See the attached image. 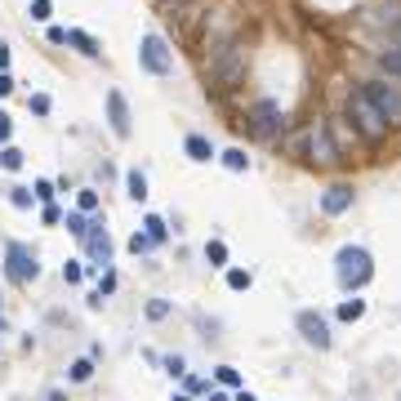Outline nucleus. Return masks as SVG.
Returning a JSON list of instances; mask_svg holds the SVG:
<instances>
[{"mask_svg": "<svg viewBox=\"0 0 401 401\" xmlns=\"http://www.w3.org/2000/svg\"><path fill=\"white\" fill-rule=\"evenodd\" d=\"M348 121H353V129L361 134L365 143H383V139H388V125H392L388 116L379 112V103H375V98L365 94V85L348 94Z\"/></svg>", "mask_w": 401, "mask_h": 401, "instance_id": "obj_1", "label": "nucleus"}, {"mask_svg": "<svg viewBox=\"0 0 401 401\" xmlns=\"http://www.w3.org/2000/svg\"><path fill=\"white\" fill-rule=\"evenodd\" d=\"M370 277H375V259L365 245H343L334 255V281H339V290H361V286H370Z\"/></svg>", "mask_w": 401, "mask_h": 401, "instance_id": "obj_2", "label": "nucleus"}, {"mask_svg": "<svg viewBox=\"0 0 401 401\" xmlns=\"http://www.w3.org/2000/svg\"><path fill=\"white\" fill-rule=\"evenodd\" d=\"M294 147H304V156H308L312 165H321V170H330V165L343 161V152H339V143L330 139V125H326V121H312L304 134H299Z\"/></svg>", "mask_w": 401, "mask_h": 401, "instance_id": "obj_3", "label": "nucleus"}, {"mask_svg": "<svg viewBox=\"0 0 401 401\" xmlns=\"http://www.w3.org/2000/svg\"><path fill=\"white\" fill-rule=\"evenodd\" d=\"M210 76L219 80L223 90H237L241 80H245V45H237V41H223V45L210 54Z\"/></svg>", "mask_w": 401, "mask_h": 401, "instance_id": "obj_4", "label": "nucleus"}, {"mask_svg": "<svg viewBox=\"0 0 401 401\" xmlns=\"http://www.w3.org/2000/svg\"><path fill=\"white\" fill-rule=\"evenodd\" d=\"M139 63H143L152 76H170V72H174V49L165 45L161 31H147V36H143V45H139Z\"/></svg>", "mask_w": 401, "mask_h": 401, "instance_id": "obj_5", "label": "nucleus"}, {"mask_svg": "<svg viewBox=\"0 0 401 401\" xmlns=\"http://www.w3.org/2000/svg\"><path fill=\"white\" fill-rule=\"evenodd\" d=\"M5 272H9V281H36V277H41L36 250L23 245V241H9V245H5Z\"/></svg>", "mask_w": 401, "mask_h": 401, "instance_id": "obj_6", "label": "nucleus"}, {"mask_svg": "<svg viewBox=\"0 0 401 401\" xmlns=\"http://www.w3.org/2000/svg\"><path fill=\"white\" fill-rule=\"evenodd\" d=\"M250 129H255L259 139H277V134L286 129V112H281V103H272V98H259V103L250 107Z\"/></svg>", "mask_w": 401, "mask_h": 401, "instance_id": "obj_7", "label": "nucleus"}, {"mask_svg": "<svg viewBox=\"0 0 401 401\" xmlns=\"http://www.w3.org/2000/svg\"><path fill=\"white\" fill-rule=\"evenodd\" d=\"M294 330L304 334V343L316 348V353H326V348L334 343V339H330V321H326L321 312H312V308H304V312L294 316Z\"/></svg>", "mask_w": 401, "mask_h": 401, "instance_id": "obj_8", "label": "nucleus"}, {"mask_svg": "<svg viewBox=\"0 0 401 401\" xmlns=\"http://www.w3.org/2000/svg\"><path fill=\"white\" fill-rule=\"evenodd\" d=\"M365 94L375 98V103H379V112L388 116L392 125H401V85H397L392 76H379V80H370V85H365Z\"/></svg>", "mask_w": 401, "mask_h": 401, "instance_id": "obj_9", "label": "nucleus"}, {"mask_svg": "<svg viewBox=\"0 0 401 401\" xmlns=\"http://www.w3.org/2000/svg\"><path fill=\"white\" fill-rule=\"evenodd\" d=\"M107 129L116 139H129L134 134V116H129V103H125L121 90H107Z\"/></svg>", "mask_w": 401, "mask_h": 401, "instance_id": "obj_10", "label": "nucleus"}, {"mask_svg": "<svg viewBox=\"0 0 401 401\" xmlns=\"http://www.w3.org/2000/svg\"><path fill=\"white\" fill-rule=\"evenodd\" d=\"M353 200H357V192H353V183H330V188L321 192V214H343V210H353Z\"/></svg>", "mask_w": 401, "mask_h": 401, "instance_id": "obj_11", "label": "nucleus"}, {"mask_svg": "<svg viewBox=\"0 0 401 401\" xmlns=\"http://www.w3.org/2000/svg\"><path fill=\"white\" fill-rule=\"evenodd\" d=\"M85 250H90V259H94L98 267H103V263H112V237H107V228H103V223H94V228H90Z\"/></svg>", "mask_w": 401, "mask_h": 401, "instance_id": "obj_12", "label": "nucleus"}, {"mask_svg": "<svg viewBox=\"0 0 401 401\" xmlns=\"http://www.w3.org/2000/svg\"><path fill=\"white\" fill-rule=\"evenodd\" d=\"M183 152H188L196 165H205V161L219 156V152H214V143H210V139H200V134H188V139H183Z\"/></svg>", "mask_w": 401, "mask_h": 401, "instance_id": "obj_13", "label": "nucleus"}, {"mask_svg": "<svg viewBox=\"0 0 401 401\" xmlns=\"http://www.w3.org/2000/svg\"><path fill=\"white\" fill-rule=\"evenodd\" d=\"M370 27H383L392 36V31L401 27V0H392V5H383V9H375L370 14Z\"/></svg>", "mask_w": 401, "mask_h": 401, "instance_id": "obj_14", "label": "nucleus"}, {"mask_svg": "<svg viewBox=\"0 0 401 401\" xmlns=\"http://www.w3.org/2000/svg\"><path fill=\"white\" fill-rule=\"evenodd\" d=\"M379 67H383L392 80H401V41H388V45L379 49Z\"/></svg>", "mask_w": 401, "mask_h": 401, "instance_id": "obj_15", "label": "nucleus"}, {"mask_svg": "<svg viewBox=\"0 0 401 401\" xmlns=\"http://www.w3.org/2000/svg\"><path fill=\"white\" fill-rule=\"evenodd\" d=\"M67 45H76L85 58H98V41L90 36V31H76V27H72V31H67Z\"/></svg>", "mask_w": 401, "mask_h": 401, "instance_id": "obj_16", "label": "nucleus"}, {"mask_svg": "<svg viewBox=\"0 0 401 401\" xmlns=\"http://www.w3.org/2000/svg\"><path fill=\"white\" fill-rule=\"evenodd\" d=\"M63 223H67V232H72L76 241H85V237H90V228H94V223L85 219V210H72V214H67Z\"/></svg>", "mask_w": 401, "mask_h": 401, "instance_id": "obj_17", "label": "nucleus"}, {"mask_svg": "<svg viewBox=\"0 0 401 401\" xmlns=\"http://www.w3.org/2000/svg\"><path fill=\"white\" fill-rule=\"evenodd\" d=\"M125 192H129V200H139V205L147 200V178H143V170H129L125 174Z\"/></svg>", "mask_w": 401, "mask_h": 401, "instance_id": "obj_18", "label": "nucleus"}, {"mask_svg": "<svg viewBox=\"0 0 401 401\" xmlns=\"http://www.w3.org/2000/svg\"><path fill=\"white\" fill-rule=\"evenodd\" d=\"M365 316V299H343L339 304V321H361Z\"/></svg>", "mask_w": 401, "mask_h": 401, "instance_id": "obj_19", "label": "nucleus"}, {"mask_svg": "<svg viewBox=\"0 0 401 401\" xmlns=\"http://www.w3.org/2000/svg\"><path fill=\"white\" fill-rule=\"evenodd\" d=\"M219 161L228 165V170H232V174H241V170H250V156L241 152V147H228V152H223Z\"/></svg>", "mask_w": 401, "mask_h": 401, "instance_id": "obj_20", "label": "nucleus"}, {"mask_svg": "<svg viewBox=\"0 0 401 401\" xmlns=\"http://www.w3.org/2000/svg\"><path fill=\"white\" fill-rule=\"evenodd\" d=\"M67 379H72V383H90V379H94V361H90V357L72 361V370H67Z\"/></svg>", "mask_w": 401, "mask_h": 401, "instance_id": "obj_21", "label": "nucleus"}, {"mask_svg": "<svg viewBox=\"0 0 401 401\" xmlns=\"http://www.w3.org/2000/svg\"><path fill=\"white\" fill-rule=\"evenodd\" d=\"M143 232H147L152 241H165V237H170V228H165L161 214H147V219H143Z\"/></svg>", "mask_w": 401, "mask_h": 401, "instance_id": "obj_22", "label": "nucleus"}, {"mask_svg": "<svg viewBox=\"0 0 401 401\" xmlns=\"http://www.w3.org/2000/svg\"><path fill=\"white\" fill-rule=\"evenodd\" d=\"M0 165H5V170H23V152H18V147H0Z\"/></svg>", "mask_w": 401, "mask_h": 401, "instance_id": "obj_23", "label": "nucleus"}, {"mask_svg": "<svg viewBox=\"0 0 401 401\" xmlns=\"http://www.w3.org/2000/svg\"><path fill=\"white\" fill-rule=\"evenodd\" d=\"M214 379H219L223 388H241V370H232V365H219V370H214Z\"/></svg>", "mask_w": 401, "mask_h": 401, "instance_id": "obj_24", "label": "nucleus"}, {"mask_svg": "<svg viewBox=\"0 0 401 401\" xmlns=\"http://www.w3.org/2000/svg\"><path fill=\"white\" fill-rule=\"evenodd\" d=\"M205 259H210L214 267H223V263H228V245H223V241H210V245H205Z\"/></svg>", "mask_w": 401, "mask_h": 401, "instance_id": "obj_25", "label": "nucleus"}, {"mask_svg": "<svg viewBox=\"0 0 401 401\" xmlns=\"http://www.w3.org/2000/svg\"><path fill=\"white\" fill-rule=\"evenodd\" d=\"M165 316H170V299H152L147 304V321H165Z\"/></svg>", "mask_w": 401, "mask_h": 401, "instance_id": "obj_26", "label": "nucleus"}, {"mask_svg": "<svg viewBox=\"0 0 401 401\" xmlns=\"http://www.w3.org/2000/svg\"><path fill=\"white\" fill-rule=\"evenodd\" d=\"M76 210L94 214V210H98V192H94V188H80V196H76Z\"/></svg>", "mask_w": 401, "mask_h": 401, "instance_id": "obj_27", "label": "nucleus"}, {"mask_svg": "<svg viewBox=\"0 0 401 401\" xmlns=\"http://www.w3.org/2000/svg\"><path fill=\"white\" fill-rule=\"evenodd\" d=\"M228 286H232V290H250V286H255V277L241 272V267H232V272H228Z\"/></svg>", "mask_w": 401, "mask_h": 401, "instance_id": "obj_28", "label": "nucleus"}, {"mask_svg": "<svg viewBox=\"0 0 401 401\" xmlns=\"http://www.w3.org/2000/svg\"><path fill=\"white\" fill-rule=\"evenodd\" d=\"M112 290H116V272H103V281H98V290H94L90 304H103V294H112Z\"/></svg>", "mask_w": 401, "mask_h": 401, "instance_id": "obj_29", "label": "nucleus"}, {"mask_svg": "<svg viewBox=\"0 0 401 401\" xmlns=\"http://www.w3.org/2000/svg\"><path fill=\"white\" fill-rule=\"evenodd\" d=\"M152 245H156V241L147 237V232H134V237H129V250H134V255H147Z\"/></svg>", "mask_w": 401, "mask_h": 401, "instance_id": "obj_30", "label": "nucleus"}, {"mask_svg": "<svg viewBox=\"0 0 401 401\" xmlns=\"http://www.w3.org/2000/svg\"><path fill=\"white\" fill-rule=\"evenodd\" d=\"M27 107L36 112V116H49V107H54V103H49V94H31V98H27Z\"/></svg>", "mask_w": 401, "mask_h": 401, "instance_id": "obj_31", "label": "nucleus"}, {"mask_svg": "<svg viewBox=\"0 0 401 401\" xmlns=\"http://www.w3.org/2000/svg\"><path fill=\"white\" fill-rule=\"evenodd\" d=\"M31 196H36V192H27V188H9V200H14L18 210H31Z\"/></svg>", "mask_w": 401, "mask_h": 401, "instance_id": "obj_32", "label": "nucleus"}, {"mask_svg": "<svg viewBox=\"0 0 401 401\" xmlns=\"http://www.w3.org/2000/svg\"><path fill=\"white\" fill-rule=\"evenodd\" d=\"M49 14H54L49 0H31V18H36V23H49Z\"/></svg>", "mask_w": 401, "mask_h": 401, "instance_id": "obj_33", "label": "nucleus"}, {"mask_svg": "<svg viewBox=\"0 0 401 401\" xmlns=\"http://www.w3.org/2000/svg\"><path fill=\"white\" fill-rule=\"evenodd\" d=\"M80 277H85V267H80L76 259H72V263H63V281H80Z\"/></svg>", "mask_w": 401, "mask_h": 401, "instance_id": "obj_34", "label": "nucleus"}, {"mask_svg": "<svg viewBox=\"0 0 401 401\" xmlns=\"http://www.w3.org/2000/svg\"><path fill=\"white\" fill-rule=\"evenodd\" d=\"M165 375H188V365H183V357H165Z\"/></svg>", "mask_w": 401, "mask_h": 401, "instance_id": "obj_35", "label": "nucleus"}, {"mask_svg": "<svg viewBox=\"0 0 401 401\" xmlns=\"http://www.w3.org/2000/svg\"><path fill=\"white\" fill-rule=\"evenodd\" d=\"M9 134H14V116L0 112V143H9Z\"/></svg>", "mask_w": 401, "mask_h": 401, "instance_id": "obj_36", "label": "nucleus"}, {"mask_svg": "<svg viewBox=\"0 0 401 401\" xmlns=\"http://www.w3.org/2000/svg\"><path fill=\"white\" fill-rule=\"evenodd\" d=\"M36 200H54V183H49V178L36 183Z\"/></svg>", "mask_w": 401, "mask_h": 401, "instance_id": "obj_37", "label": "nucleus"}, {"mask_svg": "<svg viewBox=\"0 0 401 401\" xmlns=\"http://www.w3.org/2000/svg\"><path fill=\"white\" fill-rule=\"evenodd\" d=\"M9 94H14V76L0 72V98H9Z\"/></svg>", "mask_w": 401, "mask_h": 401, "instance_id": "obj_38", "label": "nucleus"}, {"mask_svg": "<svg viewBox=\"0 0 401 401\" xmlns=\"http://www.w3.org/2000/svg\"><path fill=\"white\" fill-rule=\"evenodd\" d=\"M49 45H67V27H49Z\"/></svg>", "mask_w": 401, "mask_h": 401, "instance_id": "obj_39", "label": "nucleus"}, {"mask_svg": "<svg viewBox=\"0 0 401 401\" xmlns=\"http://www.w3.org/2000/svg\"><path fill=\"white\" fill-rule=\"evenodd\" d=\"M58 219H63L58 205H54V200H45V223H58Z\"/></svg>", "mask_w": 401, "mask_h": 401, "instance_id": "obj_40", "label": "nucleus"}, {"mask_svg": "<svg viewBox=\"0 0 401 401\" xmlns=\"http://www.w3.org/2000/svg\"><path fill=\"white\" fill-rule=\"evenodd\" d=\"M0 72H9V45H0Z\"/></svg>", "mask_w": 401, "mask_h": 401, "instance_id": "obj_41", "label": "nucleus"}, {"mask_svg": "<svg viewBox=\"0 0 401 401\" xmlns=\"http://www.w3.org/2000/svg\"><path fill=\"white\" fill-rule=\"evenodd\" d=\"M45 401H67V397H63V392L54 388V392H45Z\"/></svg>", "mask_w": 401, "mask_h": 401, "instance_id": "obj_42", "label": "nucleus"}, {"mask_svg": "<svg viewBox=\"0 0 401 401\" xmlns=\"http://www.w3.org/2000/svg\"><path fill=\"white\" fill-rule=\"evenodd\" d=\"M210 401H232V397L228 392H210Z\"/></svg>", "mask_w": 401, "mask_h": 401, "instance_id": "obj_43", "label": "nucleus"}, {"mask_svg": "<svg viewBox=\"0 0 401 401\" xmlns=\"http://www.w3.org/2000/svg\"><path fill=\"white\" fill-rule=\"evenodd\" d=\"M9 326V316H5V308H0V330H5Z\"/></svg>", "mask_w": 401, "mask_h": 401, "instance_id": "obj_44", "label": "nucleus"}, {"mask_svg": "<svg viewBox=\"0 0 401 401\" xmlns=\"http://www.w3.org/2000/svg\"><path fill=\"white\" fill-rule=\"evenodd\" d=\"M237 401H255V397H250V392H245V388H241V392H237Z\"/></svg>", "mask_w": 401, "mask_h": 401, "instance_id": "obj_45", "label": "nucleus"}, {"mask_svg": "<svg viewBox=\"0 0 401 401\" xmlns=\"http://www.w3.org/2000/svg\"><path fill=\"white\" fill-rule=\"evenodd\" d=\"M170 401H192V397H188V392H178V397H170Z\"/></svg>", "mask_w": 401, "mask_h": 401, "instance_id": "obj_46", "label": "nucleus"}, {"mask_svg": "<svg viewBox=\"0 0 401 401\" xmlns=\"http://www.w3.org/2000/svg\"><path fill=\"white\" fill-rule=\"evenodd\" d=\"M165 5H183V0H165Z\"/></svg>", "mask_w": 401, "mask_h": 401, "instance_id": "obj_47", "label": "nucleus"}]
</instances>
